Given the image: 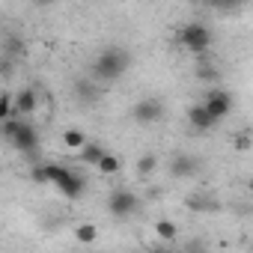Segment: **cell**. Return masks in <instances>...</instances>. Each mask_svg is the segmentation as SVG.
<instances>
[{
    "label": "cell",
    "mask_w": 253,
    "mask_h": 253,
    "mask_svg": "<svg viewBox=\"0 0 253 253\" xmlns=\"http://www.w3.org/2000/svg\"><path fill=\"white\" fill-rule=\"evenodd\" d=\"M235 149H241V152H247V149H250V131L235 134Z\"/></svg>",
    "instance_id": "obj_23"
},
{
    "label": "cell",
    "mask_w": 253,
    "mask_h": 253,
    "mask_svg": "<svg viewBox=\"0 0 253 253\" xmlns=\"http://www.w3.org/2000/svg\"><path fill=\"white\" fill-rule=\"evenodd\" d=\"M203 107H206V113L214 119V122H220L223 116H229V110H232V95L229 92H223V89H209L206 95H203V101H200Z\"/></svg>",
    "instance_id": "obj_5"
},
{
    "label": "cell",
    "mask_w": 253,
    "mask_h": 253,
    "mask_svg": "<svg viewBox=\"0 0 253 253\" xmlns=\"http://www.w3.org/2000/svg\"><path fill=\"white\" fill-rule=\"evenodd\" d=\"M211 42H214L211 27H206V24H200V21H191V24H185V27L179 30V45H182L185 51H191V54H206V51L211 48Z\"/></svg>",
    "instance_id": "obj_3"
},
{
    "label": "cell",
    "mask_w": 253,
    "mask_h": 253,
    "mask_svg": "<svg viewBox=\"0 0 253 253\" xmlns=\"http://www.w3.org/2000/svg\"><path fill=\"white\" fill-rule=\"evenodd\" d=\"M155 235L164 238V241H173V238L179 235V226H176L173 220H158V223H155Z\"/></svg>",
    "instance_id": "obj_15"
},
{
    "label": "cell",
    "mask_w": 253,
    "mask_h": 253,
    "mask_svg": "<svg viewBox=\"0 0 253 253\" xmlns=\"http://www.w3.org/2000/svg\"><path fill=\"white\" fill-rule=\"evenodd\" d=\"M6 119H12V98L3 92L0 95V122H6Z\"/></svg>",
    "instance_id": "obj_20"
},
{
    "label": "cell",
    "mask_w": 253,
    "mask_h": 253,
    "mask_svg": "<svg viewBox=\"0 0 253 253\" xmlns=\"http://www.w3.org/2000/svg\"><path fill=\"white\" fill-rule=\"evenodd\" d=\"M63 146H66V149H78V152H81V149L86 146V134H84L81 128H66V131H63Z\"/></svg>",
    "instance_id": "obj_11"
},
{
    "label": "cell",
    "mask_w": 253,
    "mask_h": 253,
    "mask_svg": "<svg viewBox=\"0 0 253 253\" xmlns=\"http://www.w3.org/2000/svg\"><path fill=\"white\" fill-rule=\"evenodd\" d=\"M30 179H33V182H39V185H48V173H45V164H36V167L30 170Z\"/></svg>",
    "instance_id": "obj_21"
},
{
    "label": "cell",
    "mask_w": 253,
    "mask_h": 253,
    "mask_svg": "<svg viewBox=\"0 0 253 253\" xmlns=\"http://www.w3.org/2000/svg\"><path fill=\"white\" fill-rule=\"evenodd\" d=\"M188 209H197V211H214L217 203H214L211 197H191V200H188Z\"/></svg>",
    "instance_id": "obj_17"
},
{
    "label": "cell",
    "mask_w": 253,
    "mask_h": 253,
    "mask_svg": "<svg viewBox=\"0 0 253 253\" xmlns=\"http://www.w3.org/2000/svg\"><path fill=\"white\" fill-rule=\"evenodd\" d=\"M131 116H134L137 125H155V122L164 119V104H161L158 98H143V101L134 104Z\"/></svg>",
    "instance_id": "obj_6"
},
{
    "label": "cell",
    "mask_w": 253,
    "mask_h": 253,
    "mask_svg": "<svg viewBox=\"0 0 253 253\" xmlns=\"http://www.w3.org/2000/svg\"><path fill=\"white\" fill-rule=\"evenodd\" d=\"M101 155H104V149H101L98 143H89V140H86V146L81 149V161L89 164V167H95V164L101 161Z\"/></svg>",
    "instance_id": "obj_12"
},
{
    "label": "cell",
    "mask_w": 253,
    "mask_h": 253,
    "mask_svg": "<svg viewBox=\"0 0 253 253\" xmlns=\"http://www.w3.org/2000/svg\"><path fill=\"white\" fill-rule=\"evenodd\" d=\"M197 78H200V81H214L217 72H214V66H200V69H197Z\"/></svg>",
    "instance_id": "obj_22"
},
{
    "label": "cell",
    "mask_w": 253,
    "mask_h": 253,
    "mask_svg": "<svg viewBox=\"0 0 253 253\" xmlns=\"http://www.w3.org/2000/svg\"><path fill=\"white\" fill-rule=\"evenodd\" d=\"M78 95H81V101H95L98 89L92 86V81H78Z\"/></svg>",
    "instance_id": "obj_18"
},
{
    "label": "cell",
    "mask_w": 253,
    "mask_h": 253,
    "mask_svg": "<svg viewBox=\"0 0 253 253\" xmlns=\"http://www.w3.org/2000/svg\"><path fill=\"white\" fill-rule=\"evenodd\" d=\"M9 143H12V146H15L18 152H24V155H33V152L39 149V131L33 128L30 122H24L21 128L15 131V137H12Z\"/></svg>",
    "instance_id": "obj_8"
},
{
    "label": "cell",
    "mask_w": 253,
    "mask_h": 253,
    "mask_svg": "<svg viewBox=\"0 0 253 253\" xmlns=\"http://www.w3.org/2000/svg\"><path fill=\"white\" fill-rule=\"evenodd\" d=\"M134 170H137V176H143V179H146V176H152V173L158 170V155H152V152H149V155H143V158L134 164Z\"/></svg>",
    "instance_id": "obj_14"
},
{
    "label": "cell",
    "mask_w": 253,
    "mask_h": 253,
    "mask_svg": "<svg viewBox=\"0 0 253 253\" xmlns=\"http://www.w3.org/2000/svg\"><path fill=\"white\" fill-rule=\"evenodd\" d=\"M197 158H191V155H176L173 161H170V176H176V179H182V176H194L197 173Z\"/></svg>",
    "instance_id": "obj_10"
},
{
    "label": "cell",
    "mask_w": 253,
    "mask_h": 253,
    "mask_svg": "<svg viewBox=\"0 0 253 253\" xmlns=\"http://www.w3.org/2000/svg\"><path fill=\"white\" fill-rule=\"evenodd\" d=\"M137 206H140V200H137L131 191H125V188H119V191H113V194L107 197V211H110L113 217H119V220H125L128 214H134Z\"/></svg>",
    "instance_id": "obj_4"
},
{
    "label": "cell",
    "mask_w": 253,
    "mask_h": 253,
    "mask_svg": "<svg viewBox=\"0 0 253 253\" xmlns=\"http://www.w3.org/2000/svg\"><path fill=\"white\" fill-rule=\"evenodd\" d=\"M39 110V92L36 89H18L15 92V98H12V116H33Z\"/></svg>",
    "instance_id": "obj_7"
},
{
    "label": "cell",
    "mask_w": 253,
    "mask_h": 253,
    "mask_svg": "<svg viewBox=\"0 0 253 253\" xmlns=\"http://www.w3.org/2000/svg\"><path fill=\"white\" fill-rule=\"evenodd\" d=\"M45 173H48V185H57L60 194L66 200H78L86 188V182L81 176H75L69 167H60V164H45Z\"/></svg>",
    "instance_id": "obj_2"
},
{
    "label": "cell",
    "mask_w": 253,
    "mask_h": 253,
    "mask_svg": "<svg viewBox=\"0 0 253 253\" xmlns=\"http://www.w3.org/2000/svg\"><path fill=\"white\" fill-rule=\"evenodd\" d=\"M158 253H170V250H158Z\"/></svg>",
    "instance_id": "obj_24"
},
{
    "label": "cell",
    "mask_w": 253,
    "mask_h": 253,
    "mask_svg": "<svg viewBox=\"0 0 253 253\" xmlns=\"http://www.w3.org/2000/svg\"><path fill=\"white\" fill-rule=\"evenodd\" d=\"M188 122H191V128H194V131H209V128H214V125H217V122L206 113L203 104H194V107L188 110Z\"/></svg>",
    "instance_id": "obj_9"
},
{
    "label": "cell",
    "mask_w": 253,
    "mask_h": 253,
    "mask_svg": "<svg viewBox=\"0 0 253 253\" xmlns=\"http://www.w3.org/2000/svg\"><path fill=\"white\" fill-rule=\"evenodd\" d=\"M119 167H122V161H119L116 155H110V152H104V155H101V161L95 164V170H98V173H104V176L119 173Z\"/></svg>",
    "instance_id": "obj_13"
},
{
    "label": "cell",
    "mask_w": 253,
    "mask_h": 253,
    "mask_svg": "<svg viewBox=\"0 0 253 253\" xmlns=\"http://www.w3.org/2000/svg\"><path fill=\"white\" fill-rule=\"evenodd\" d=\"M21 125H24V119H18V116L6 119V122H3V137H6V140H12V137H15V131L21 128Z\"/></svg>",
    "instance_id": "obj_19"
},
{
    "label": "cell",
    "mask_w": 253,
    "mask_h": 253,
    "mask_svg": "<svg viewBox=\"0 0 253 253\" xmlns=\"http://www.w3.org/2000/svg\"><path fill=\"white\" fill-rule=\"evenodd\" d=\"M75 238H78L81 244H92V241L98 238V229H95V223H81V226L75 229Z\"/></svg>",
    "instance_id": "obj_16"
},
{
    "label": "cell",
    "mask_w": 253,
    "mask_h": 253,
    "mask_svg": "<svg viewBox=\"0 0 253 253\" xmlns=\"http://www.w3.org/2000/svg\"><path fill=\"white\" fill-rule=\"evenodd\" d=\"M128 63H131V54H128V51L119 48V45H110V48H104V51L95 57V63H92V78L101 81V84H113V81H119L125 72H128Z\"/></svg>",
    "instance_id": "obj_1"
}]
</instances>
